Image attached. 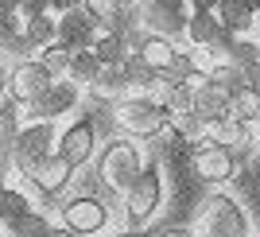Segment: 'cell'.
Wrapping results in <instances>:
<instances>
[{
    "label": "cell",
    "instance_id": "obj_1",
    "mask_svg": "<svg viewBox=\"0 0 260 237\" xmlns=\"http://www.w3.org/2000/svg\"><path fill=\"white\" fill-rule=\"evenodd\" d=\"M148 167V156H144L140 140L136 136H113V140L101 144V156H98V179L109 187V191L124 194L136 175Z\"/></svg>",
    "mask_w": 260,
    "mask_h": 237
},
{
    "label": "cell",
    "instance_id": "obj_2",
    "mask_svg": "<svg viewBox=\"0 0 260 237\" xmlns=\"http://www.w3.org/2000/svg\"><path fill=\"white\" fill-rule=\"evenodd\" d=\"M113 121L120 125L124 136H136V140H148L152 132H159L171 113L159 105V97L152 94H124L120 101H113Z\"/></svg>",
    "mask_w": 260,
    "mask_h": 237
},
{
    "label": "cell",
    "instance_id": "obj_3",
    "mask_svg": "<svg viewBox=\"0 0 260 237\" xmlns=\"http://www.w3.org/2000/svg\"><path fill=\"white\" fill-rule=\"evenodd\" d=\"M198 237H249V214L233 194H210L194 218Z\"/></svg>",
    "mask_w": 260,
    "mask_h": 237
},
{
    "label": "cell",
    "instance_id": "obj_4",
    "mask_svg": "<svg viewBox=\"0 0 260 237\" xmlns=\"http://www.w3.org/2000/svg\"><path fill=\"white\" fill-rule=\"evenodd\" d=\"M159 206H163V171H159V163H148L136 175V183L124 191V218H128V226L144 229L159 214Z\"/></svg>",
    "mask_w": 260,
    "mask_h": 237
},
{
    "label": "cell",
    "instance_id": "obj_5",
    "mask_svg": "<svg viewBox=\"0 0 260 237\" xmlns=\"http://www.w3.org/2000/svg\"><path fill=\"white\" fill-rule=\"evenodd\" d=\"M186 167H190V175H194L198 183H229L233 175H237V152L225 148V144H217L214 136H206V140H198L194 148H190V156H186Z\"/></svg>",
    "mask_w": 260,
    "mask_h": 237
},
{
    "label": "cell",
    "instance_id": "obj_6",
    "mask_svg": "<svg viewBox=\"0 0 260 237\" xmlns=\"http://www.w3.org/2000/svg\"><path fill=\"white\" fill-rule=\"evenodd\" d=\"M58 222L82 237H93L113 226V210L101 194H70L66 202H58Z\"/></svg>",
    "mask_w": 260,
    "mask_h": 237
},
{
    "label": "cell",
    "instance_id": "obj_7",
    "mask_svg": "<svg viewBox=\"0 0 260 237\" xmlns=\"http://www.w3.org/2000/svg\"><path fill=\"white\" fill-rule=\"evenodd\" d=\"M58 148V129L54 121H27L16 136V156H12V171L27 175L39 160H47L51 152Z\"/></svg>",
    "mask_w": 260,
    "mask_h": 237
},
{
    "label": "cell",
    "instance_id": "obj_8",
    "mask_svg": "<svg viewBox=\"0 0 260 237\" xmlns=\"http://www.w3.org/2000/svg\"><path fill=\"white\" fill-rule=\"evenodd\" d=\"M74 175H78V167L70 160H62V156H58V152H51V156H47V160H39L31 167V171L23 175V183L31 187V194H39V198H43L47 206H54V198H58V194L66 191V187L74 183Z\"/></svg>",
    "mask_w": 260,
    "mask_h": 237
},
{
    "label": "cell",
    "instance_id": "obj_9",
    "mask_svg": "<svg viewBox=\"0 0 260 237\" xmlns=\"http://www.w3.org/2000/svg\"><path fill=\"white\" fill-rule=\"evenodd\" d=\"M78 105H82V86L70 82V78H54L31 105H23V113L31 121H62L66 113H74Z\"/></svg>",
    "mask_w": 260,
    "mask_h": 237
},
{
    "label": "cell",
    "instance_id": "obj_10",
    "mask_svg": "<svg viewBox=\"0 0 260 237\" xmlns=\"http://www.w3.org/2000/svg\"><path fill=\"white\" fill-rule=\"evenodd\" d=\"M140 20H144V32L179 39V35H186L190 4L186 0H140Z\"/></svg>",
    "mask_w": 260,
    "mask_h": 237
},
{
    "label": "cell",
    "instance_id": "obj_11",
    "mask_svg": "<svg viewBox=\"0 0 260 237\" xmlns=\"http://www.w3.org/2000/svg\"><path fill=\"white\" fill-rule=\"evenodd\" d=\"M51 82H54V74L39 63V58H20V63L8 66V97L20 101V105H31Z\"/></svg>",
    "mask_w": 260,
    "mask_h": 237
},
{
    "label": "cell",
    "instance_id": "obj_12",
    "mask_svg": "<svg viewBox=\"0 0 260 237\" xmlns=\"http://www.w3.org/2000/svg\"><path fill=\"white\" fill-rule=\"evenodd\" d=\"M58 156L62 160H70L74 167H86L93 156H98V125H93V117H78L70 121L62 132H58Z\"/></svg>",
    "mask_w": 260,
    "mask_h": 237
},
{
    "label": "cell",
    "instance_id": "obj_13",
    "mask_svg": "<svg viewBox=\"0 0 260 237\" xmlns=\"http://www.w3.org/2000/svg\"><path fill=\"white\" fill-rule=\"evenodd\" d=\"M186 39H190L198 51L221 54V51L229 47V39H233V32L217 20V12H194V8H190V20H186Z\"/></svg>",
    "mask_w": 260,
    "mask_h": 237
},
{
    "label": "cell",
    "instance_id": "obj_14",
    "mask_svg": "<svg viewBox=\"0 0 260 237\" xmlns=\"http://www.w3.org/2000/svg\"><path fill=\"white\" fill-rule=\"evenodd\" d=\"M98 32H101V23L93 20L82 4H78V8H70V12H58V43L82 51V47H93Z\"/></svg>",
    "mask_w": 260,
    "mask_h": 237
},
{
    "label": "cell",
    "instance_id": "obj_15",
    "mask_svg": "<svg viewBox=\"0 0 260 237\" xmlns=\"http://www.w3.org/2000/svg\"><path fill=\"white\" fill-rule=\"evenodd\" d=\"M229 97H233V94H229L225 86H217L210 74H202L194 82V113L214 129L221 117H229Z\"/></svg>",
    "mask_w": 260,
    "mask_h": 237
},
{
    "label": "cell",
    "instance_id": "obj_16",
    "mask_svg": "<svg viewBox=\"0 0 260 237\" xmlns=\"http://www.w3.org/2000/svg\"><path fill=\"white\" fill-rule=\"evenodd\" d=\"M20 117H23V105L4 97L0 101V167L12 171V156H16V136H20Z\"/></svg>",
    "mask_w": 260,
    "mask_h": 237
},
{
    "label": "cell",
    "instance_id": "obj_17",
    "mask_svg": "<svg viewBox=\"0 0 260 237\" xmlns=\"http://www.w3.org/2000/svg\"><path fill=\"white\" fill-rule=\"evenodd\" d=\"M89 94L98 101H120L128 94V78H124V63H101L98 78L89 82Z\"/></svg>",
    "mask_w": 260,
    "mask_h": 237
},
{
    "label": "cell",
    "instance_id": "obj_18",
    "mask_svg": "<svg viewBox=\"0 0 260 237\" xmlns=\"http://www.w3.org/2000/svg\"><path fill=\"white\" fill-rule=\"evenodd\" d=\"M175 39H167V35H155V32H144L140 43H136V54H140L144 63L152 66V70H163V66L175 58Z\"/></svg>",
    "mask_w": 260,
    "mask_h": 237
},
{
    "label": "cell",
    "instance_id": "obj_19",
    "mask_svg": "<svg viewBox=\"0 0 260 237\" xmlns=\"http://www.w3.org/2000/svg\"><path fill=\"white\" fill-rule=\"evenodd\" d=\"M155 97H159V105L171 113V117H183L194 109V86L190 82H159L155 86Z\"/></svg>",
    "mask_w": 260,
    "mask_h": 237
},
{
    "label": "cell",
    "instance_id": "obj_20",
    "mask_svg": "<svg viewBox=\"0 0 260 237\" xmlns=\"http://www.w3.org/2000/svg\"><path fill=\"white\" fill-rule=\"evenodd\" d=\"M217 20L225 23L233 35H249L256 27V12L245 4V0H221L217 4Z\"/></svg>",
    "mask_w": 260,
    "mask_h": 237
},
{
    "label": "cell",
    "instance_id": "obj_21",
    "mask_svg": "<svg viewBox=\"0 0 260 237\" xmlns=\"http://www.w3.org/2000/svg\"><path fill=\"white\" fill-rule=\"evenodd\" d=\"M202 74H206V70L194 63V51H183V47H179L175 58L159 70V82H190V86H194Z\"/></svg>",
    "mask_w": 260,
    "mask_h": 237
},
{
    "label": "cell",
    "instance_id": "obj_22",
    "mask_svg": "<svg viewBox=\"0 0 260 237\" xmlns=\"http://www.w3.org/2000/svg\"><path fill=\"white\" fill-rule=\"evenodd\" d=\"M124 78H128V94H152L159 86V70H152L136 51L124 58Z\"/></svg>",
    "mask_w": 260,
    "mask_h": 237
},
{
    "label": "cell",
    "instance_id": "obj_23",
    "mask_svg": "<svg viewBox=\"0 0 260 237\" xmlns=\"http://www.w3.org/2000/svg\"><path fill=\"white\" fill-rule=\"evenodd\" d=\"M23 35L31 39L35 54L43 51V47L58 43V16H51V12H43V16H31V20H23Z\"/></svg>",
    "mask_w": 260,
    "mask_h": 237
},
{
    "label": "cell",
    "instance_id": "obj_24",
    "mask_svg": "<svg viewBox=\"0 0 260 237\" xmlns=\"http://www.w3.org/2000/svg\"><path fill=\"white\" fill-rule=\"evenodd\" d=\"M210 136H214L217 144H225V148L241 152V148H249V140H252V125H241V121H233V117H221L214 129H210Z\"/></svg>",
    "mask_w": 260,
    "mask_h": 237
},
{
    "label": "cell",
    "instance_id": "obj_25",
    "mask_svg": "<svg viewBox=\"0 0 260 237\" xmlns=\"http://www.w3.org/2000/svg\"><path fill=\"white\" fill-rule=\"evenodd\" d=\"M47 226H51V218H47L39 206H31V210H23L20 218L4 222L8 237H43V233H47Z\"/></svg>",
    "mask_w": 260,
    "mask_h": 237
},
{
    "label": "cell",
    "instance_id": "obj_26",
    "mask_svg": "<svg viewBox=\"0 0 260 237\" xmlns=\"http://www.w3.org/2000/svg\"><path fill=\"white\" fill-rule=\"evenodd\" d=\"M98 70H101V58L93 54V47H82V51H74V58H70L66 78H70V82H78L82 90H89V82L98 78Z\"/></svg>",
    "mask_w": 260,
    "mask_h": 237
},
{
    "label": "cell",
    "instance_id": "obj_27",
    "mask_svg": "<svg viewBox=\"0 0 260 237\" xmlns=\"http://www.w3.org/2000/svg\"><path fill=\"white\" fill-rule=\"evenodd\" d=\"M93 54H98L101 63H124V58L132 54V43L124 39V35H117V32H98Z\"/></svg>",
    "mask_w": 260,
    "mask_h": 237
},
{
    "label": "cell",
    "instance_id": "obj_28",
    "mask_svg": "<svg viewBox=\"0 0 260 237\" xmlns=\"http://www.w3.org/2000/svg\"><path fill=\"white\" fill-rule=\"evenodd\" d=\"M229 117L241 121V125H260V97L252 90H241V94L229 97Z\"/></svg>",
    "mask_w": 260,
    "mask_h": 237
},
{
    "label": "cell",
    "instance_id": "obj_29",
    "mask_svg": "<svg viewBox=\"0 0 260 237\" xmlns=\"http://www.w3.org/2000/svg\"><path fill=\"white\" fill-rule=\"evenodd\" d=\"M31 194L27 191H20V187H0V218H4V222H12V218H20L23 210H31Z\"/></svg>",
    "mask_w": 260,
    "mask_h": 237
},
{
    "label": "cell",
    "instance_id": "obj_30",
    "mask_svg": "<svg viewBox=\"0 0 260 237\" xmlns=\"http://www.w3.org/2000/svg\"><path fill=\"white\" fill-rule=\"evenodd\" d=\"M39 63L51 70L54 78H66V70H70V58H74V47H66V43H51V47H43V51L35 54Z\"/></svg>",
    "mask_w": 260,
    "mask_h": 237
},
{
    "label": "cell",
    "instance_id": "obj_31",
    "mask_svg": "<svg viewBox=\"0 0 260 237\" xmlns=\"http://www.w3.org/2000/svg\"><path fill=\"white\" fill-rule=\"evenodd\" d=\"M221 58H229L233 66H249V63L260 58V47H256V39H249V35H233L229 47L221 51Z\"/></svg>",
    "mask_w": 260,
    "mask_h": 237
},
{
    "label": "cell",
    "instance_id": "obj_32",
    "mask_svg": "<svg viewBox=\"0 0 260 237\" xmlns=\"http://www.w3.org/2000/svg\"><path fill=\"white\" fill-rule=\"evenodd\" d=\"M206 74L214 78L217 86H225L229 94H241V90H249V86H245V70H241V66H233V63H229V58H221V63H214V66H210V70H206Z\"/></svg>",
    "mask_w": 260,
    "mask_h": 237
},
{
    "label": "cell",
    "instance_id": "obj_33",
    "mask_svg": "<svg viewBox=\"0 0 260 237\" xmlns=\"http://www.w3.org/2000/svg\"><path fill=\"white\" fill-rule=\"evenodd\" d=\"M43 12H51V0H23V4H20V16H23V20L43 16Z\"/></svg>",
    "mask_w": 260,
    "mask_h": 237
},
{
    "label": "cell",
    "instance_id": "obj_34",
    "mask_svg": "<svg viewBox=\"0 0 260 237\" xmlns=\"http://www.w3.org/2000/svg\"><path fill=\"white\" fill-rule=\"evenodd\" d=\"M241 70H245V86L260 97V58H256V63H249V66H241Z\"/></svg>",
    "mask_w": 260,
    "mask_h": 237
},
{
    "label": "cell",
    "instance_id": "obj_35",
    "mask_svg": "<svg viewBox=\"0 0 260 237\" xmlns=\"http://www.w3.org/2000/svg\"><path fill=\"white\" fill-rule=\"evenodd\" d=\"M152 237H198L194 229H186V226H167V229H155Z\"/></svg>",
    "mask_w": 260,
    "mask_h": 237
},
{
    "label": "cell",
    "instance_id": "obj_36",
    "mask_svg": "<svg viewBox=\"0 0 260 237\" xmlns=\"http://www.w3.org/2000/svg\"><path fill=\"white\" fill-rule=\"evenodd\" d=\"M43 237H82V233H74V229H70V226H62V222H51Z\"/></svg>",
    "mask_w": 260,
    "mask_h": 237
},
{
    "label": "cell",
    "instance_id": "obj_37",
    "mask_svg": "<svg viewBox=\"0 0 260 237\" xmlns=\"http://www.w3.org/2000/svg\"><path fill=\"white\" fill-rule=\"evenodd\" d=\"M186 4H190L194 12H217V4H221V0H186Z\"/></svg>",
    "mask_w": 260,
    "mask_h": 237
},
{
    "label": "cell",
    "instance_id": "obj_38",
    "mask_svg": "<svg viewBox=\"0 0 260 237\" xmlns=\"http://www.w3.org/2000/svg\"><path fill=\"white\" fill-rule=\"evenodd\" d=\"M82 0H51V12L58 16V12H70V8H78Z\"/></svg>",
    "mask_w": 260,
    "mask_h": 237
},
{
    "label": "cell",
    "instance_id": "obj_39",
    "mask_svg": "<svg viewBox=\"0 0 260 237\" xmlns=\"http://www.w3.org/2000/svg\"><path fill=\"white\" fill-rule=\"evenodd\" d=\"M8 97V66H4V58H0V101Z\"/></svg>",
    "mask_w": 260,
    "mask_h": 237
},
{
    "label": "cell",
    "instance_id": "obj_40",
    "mask_svg": "<svg viewBox=\"0 0 260 237\" xmlns=\"http://www.w3.org/2000/svg\"><path fill=\"white\" fill-rule=\"evenodd\" d=\"M109 237H152V233H144V229H136V226H128L124 233H109Z\"/></svg>",
    "mask_w": 260,
    "mask_h": 237
},
{
    "label": "cell",
    "instance_id": "obj_41",
    "mask_svg": "<svg viewBox=\"0 0 260 237\" xmlns=\"http://www.w3.org/2000/svg\"><path fill=\"white\" fill-rule=\"evenodd\" d=\"M23 0H0V12H20Z\"/></svg>",
    "mask_w": 260,
    "mask_h": 237
},
{
    "label": "cell",
    "instance_id": "obj_42",
    "mask_svg": "<svg viewBox=\"0 0 260 237\" xmlns=\"http://www.w3.org/2000/svg\"><path fill=\"white\" fill-rule=\"evenodd\" d=\"M0 187H8V167H0Z\"/></svg>",
    "mask_w": 260,
    "mask_h": 237
},
{
    "label": "cell",
    "instance_id": "obj_43",
    "mask_svg": "<svg viewBox=\"0 0 260 237\" xmlns=\"http://www.w3.org/2000/svg\"><path fill=\"white\" fill-rule=\"evenodd\" d=\"M245 4H249V8L256 12V16H260V0H245Z\"/></svg>",
    "mask_w": 260,
    "mask_h": 237
},
{
    "label": "cell",
    "instance_id": "obj_44",
    "mask_svg": "<svg viewBox=\"0 0 260 237\" xmlns=\"http://www.w3.org/2000/svg\"><path fill=\"white\" fill-rule=\"evenodd\" d=\"M0 229H4V218H0Z\"/></svg>",
    "mask_w": 260,
    "mask_h": 237
},
{
    "label": "cell",
    "instance_id": "obj_45",
    "mask_svg": "<svg viewBox=\"0 0 260 237\" xmlns=\"http://www.w3.org/2000/svg\"><path fill=\"white\" fill-rule=\"evenodd\" d=\"M0 237H4V233H0Z\"/></svg>",
    "mask_w": 260,
    "mask_h": 237
}]
</instances>
